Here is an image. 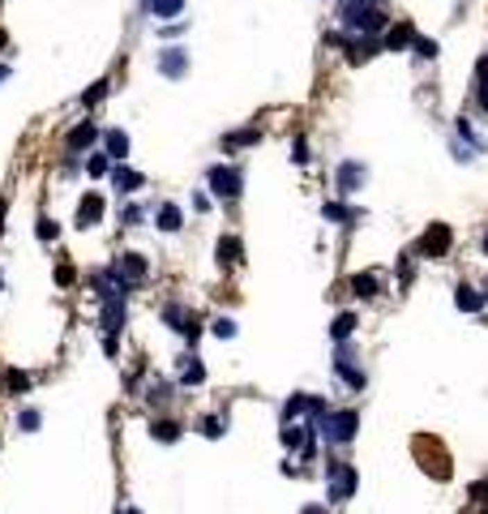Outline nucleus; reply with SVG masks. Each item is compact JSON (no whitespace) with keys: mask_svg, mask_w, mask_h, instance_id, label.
<instances>
[{"mask_svg":"<svg viewBox=\"0 0 488 514\" xmlns=\"http://www.w3.org/2000/svg\"><path fill=\"white\" fill-rule=\"evenodd\" d=\"M343 26L351 35H377V31H390V17L381 13V5H369V0H351V5L343 9Z\"/></svg>","mask_w":488,"mask_h":514,"instance_id":"obj_1","label":"nucleus"},{"mask_svg":"<svg viewBox=\"0 0 488 514\" xmlns=\"http://www.w3.org/2000/svg\"><path fill=\"white\" fill-rule=\"evenodd\" d=\"M411 450H416V459H420V468L432 476V480H450V454H446V446L437 442V437H428V433H420L416 442H411Z\"/></svg>","mask_w":488,"mask_h":514,"instance_id":"obj_2","label":"nucleus"},{"mask_svg":"<svg viewBox=\"0 0 488 514\" xmlns=\"http://www.w3.org/2000/svg\"><path fill=\"white\" fill-rule=\"evenodd\" d=\"M112 283L120 287V291H133L137 283H146V275H150V266H146V257L142 253H116V262H112Z\"/></svg>","mask_w":488,"mask_h":514,"instance_id":"obj_3","label":"nucleus"},{"mask_svg":"<svg viewBox=\"0 0 488 514\" xmlns=\"http://www.w3.org/2000/svg\"><path fill=\"white\" fill-rule=\"evenodd\" d=\"M355 429H360V411L355 407H339V411H330L321 420V437L334 442V446H347L355 437Z\"/></svg>","mask_w":488,"mask_h":514,"instance_id":"obj_4","label":"nucleus"},{"mask_svg":"<svg viewBox=\"0 0 488 514\" xmlns=\"http://www.w3.org/2000/svg\"><path fill=\"white\" fill-rule=\"evenodd\" d=\"M205 180H210V193L219 202H236L240 198V189H244V176L236 167H227V163H214L210 171H205Z\"/></svg>","mask_w":488,"mask_h":514,"instance_id":"obj_5","label":"nucleus"},{"mask_svg":"<svg viewBox=\"0 0 488 514\" xmlns=\"http://www.w3.org/2000/svg\"><path fill=\"white\" fill-rule=\"evenodd\" d=\"M355 468L351 463H343V459H334L330 468H326V488H330V502H347V497H355Z\"/></svg>","mask_w":488,"mask_h":514,"instance_id":"obj_6","label":"nucleus"},{"mask_svg":"<svg viewBox=\"0 0 488 514\" xmlns=\"http://www.w3.org/2000/svg\"><path fill=\"white\" fill-rule=\"evenodd\" d=\"M450 249H454V232H450V223H428L424 236H420V257L441 262V257H450Z\"/></svg>","mask_w":488,"mask_h":514,"instance_id":"obj_7","label":"nucleus"},{"mask_svg":"<svg viewBox=\"0 0 488 514\" xmlns=\"http://www.w3.org/2000/svg\"><path fill=\"white\" fill-rule=\"evenodd\" d=\"M416 22L411 17H398V22H390V31H385V39H381V47L385 52H407V47H416Z\"/></svg>","mask_w":488,"mask_h":514,"instance_id":"obj_8","label":"nucleus"},{"mask_svg":"<svg viewBox=\"0 0 488 514\" xmlns=\"http://www.w3.org/2000/svg\"><path fill=\"white\" fill-rule=\"evenodd\" d=\"M124 296H128V291H112V296L103 300L99 322H103V330H108V334H120V330H124V317H128V305H124Z\"/></svg>","mask_w":488,"mask_h":514,"instance_id":"obj_9","label":"nucleus"},{"mask_svg":"<svg viewBox=\"0 0 488 514\" xmlns=\"http://www.w3.org/2000/svg\"><path fill=\"white\" fill-rule=\"evenodd\" d=\"M364 180H369V171H364V163H355V159L339 163V171H334V189H339L343 198H351L355 189H364Z\"/></svg>","mask_w":488,"mask_h":514,"instance_id":"obj_10","label":"nucleus"},{"mask_svg":"<svg viewBox=\"0 0 488 514\" xmlns=\"http://www.w3.org/2000/svg\"><path fill=\"white\" fill-rule=\"evenodd\" d=\"M103 210H108V202H103V193L99 189H90L82 202H77V228H94L99 219H103Z\"/></svg>","mask_w":488,"mask_h":514,"instance_id":"obj_11","label":"nucleus"},{"mask_svg":"<svg viewBox=\"0 0 488 514\" xmlns=\"http://www.w3.org/2000/svg\"><path fill=\"white\" fill-rule=\"evenodd\" d=\"M99 137H103V133H99L94 120H82L77 129H69V133H65V151H69V155H77V151H86V146H94Z\"/></svg>","mask_w":488,"mask_h":514,"instance_id":"obj_12","label":"nucleus"},{"mask_svg":"<svg viewBox=\"0 0 488 514\" xmlns=\"http://www.w3.org/2000/svg\"><path fill=\"white\" fill-rule=\"evenodd\" d=\"M351 296H360V300H381V291H385V283L369 271V275H351Z\"/></svg>","mask_w":488,"mask_h":514,"instance_id":"obj_13","label":"nucleus"},{"mask_svg":"<svg viewBox=\"0 0 488 514\" xmlns=\"http://www.w3.org/2000/svg\"><path fill=\"white\" fill-rule=\"evenodd\" d=\"M214 253H219V266L227 271V266H240L244 262V244H240V236H219Z\"/></svg>","mask_w":488,"mask_h":514,"instance_id":"obj_14","label":"nucleus"},{"mask_svg":"<svg viewBox=\"0 0 488 514\" xmlns=\"http://www.w3.org/2000/svg\"><path fill=\"white\" fill-rule=\"evenodd\" d=\"M103 155H108L112 163H124L128 159V133L124 129H108L103 133Z\"/></svg>","mask_w":488,"mask_h":514,"instance_id":"obj_15","label":"nucleus"},{"mask_svg":"<svg viewBox=\"0 0 488 514\" xmlns=\"http://www.w3.org/2000/svg\"><path fill=\"white\" fill-rule=\"evenodd\" d=\"M377 52H381V43H377V39H364V35H355V39L347 43V60H351V65H364V60H373Z\"/></svg>","mask_w":488,"mask_h":514,"instance_id":"obj_16","label":"nucleus"},{"mask_svg":"<svg viewBox=\"0 0 488 514\" xmlns=\"http://www.w3.org/2000/svg\"><path fill=\"white\" fill-rule=\"evenodd\" d=\"M185 47H163L159 52V73L163 78H180V73H185Z\"/></svg>","mask_w":488,"mask_h":514,"instance_id":"obj_17","label":"nucleus"},{"mask_svg":"<svg viewBox=\"0 0 488 514\" xmlns=\"http://www.w3.org/2000/svg\"><path fill=\"white\" fill-rule=\"evenodd\" d=\"M154 223H159V232H180L185 228V210H180L176 202H163L159 210H154Z\"/></svg>","mask_w":488,"mask_h":514,"instance_id":"obj_18","label":"nucleus"},{"mask_svg":"<svg viewBox=\"0 0 488 514\" xmlns=\"http://www.w3.org/2000/svg\"><path fill=\"white\" fill-rule=\"evenodd\" d=\"M454 305H458L462 313H480L488 300L480 296V287H471V283H458V287H454Z\"/></svg>","mask_w":488,"mask_h":514,"instance_id":"obj_19","label":"nucleus"},{"mask_svg":"<svg viewBox=\"0 0 488 514\" xmlns=\"http://www.w3.org/2000/svg\"><path fill=\"white\" fill-rule=\"evenodd\" d=\"M334 369H339V377H343L351 390H364V382H369V377H364V369H355V364H351V356H347V352H339Z\"/></svg>","mask_w":488,"mask_h":514,"instance_id":"obj_20","label":"nucleus"},{"mask_svg":"<svg viewBox=\"0 0 488 514\" xmlns=\"http://www.w3.org/2000/svg\"><path fill=\"white\" fill-rule=\"evenodd\" d=\"M355 326H360L355 313H339V317L330 322V339H334V343H347V339L355 334Z\"/></svg>","mask_w":488,"mask_h":514,"instance_id":"obj_21","label":"nucleus"},{"mask_svg":"<svg viewBox=\"0 0 488 514\" xmlns=\"http://www.w3.org/2000/svg\"><path fill=\"white\" fill-rule=\"evenodd\" d=\"M112 185L120 189V198H128V193L142 189V176H137V171H128V167H112Z\"/></svg>","mask_w":488,"mask_h":514,"instance_id":"obj_22","label":"nucleus"},{"mask_svg":"<svg viewBox=\"0 0 488 514\" xmlns=\"http://www.w3.org/2000/svg\"><path fill=\"white\" fill-rule=\"evenodd\" d=\"M150 437H154V442H180V425L167 420V416H163V420L154 416V420H150Z\"/></svg>","mask_w":488,"mask_h":514,"instance_id":"obj_23","label":"nucleus"},{"mask_svg":"<svg viewBox=\"0 0 488 514\" xmlns=\"http://www.w3.org/2000/svg\"><path fill=\"white\" fill-rule=\"evenodd\" d=\"M257 142H262V129H240V133L223 137V151H244V146H257Z\"/></svg>","mask_w":488,"mask_h":514,"instance_id":"obj_24","label":"nucleus"},{"mask_svg":"<svg viewBox=\"0 0 488 514\" xmlns=\"http://www.w3.org/2000/svg\"><path fill=\"white\" fill-rule=\"evenodd\" d=\"M330 223H339V228H351L355 223V210H347V206H339V202H326V210H321Z\"/></svg>","mask_w":488,"mask_h":514,"instance_id":"obj_25","label":"nucleus"},{"mask_svg":"<svg viewBox=\"0 0 488 514\" xmlns=\"http://www.w3.org/2000/svg\"><path fill=\"white\" fill-rule=\"evenodd\" d=\"M26 390H31V373L9 369V373H5V395H26Z\"/></svg>","mask_w":488,"mask_h":514,"instance_id":"obj_26","label":"nucleus"},{"mask_svg":"<svg viewBox=\"0 0 488 514\" xmlns=\"http://www.w3.org/2000/svg\"><path fill=\"white\" fill-rule=\"evenodd\" d=\"M180 9H185V0H150V13L167 22V17H180Z\"/></svg>","mask_w":488,"mask_h":514,"instance_id":"obj_27","label":"nucleus"},{"mask_svg":"<svg viewBox=\"0 0 488 514\" xmlns=\"http://www.w3.org/2000/svg\"><path fill=\"white\" fill-rule=\"evenodd\" d=\"M180 377H185V386H201V382H205V364H201L197 356H189V360H185V373H180Z\"/></svg>","mask_w":488,"mask_h":514,"instance_id":"obj_28","label":"nucleus"},{"mask_svg":"<svg viewBox=\"0 0 488 514\" xmlns=\"http://www.w3.org/2000/svg\"><path fill=\"white\" fill-rule=\"evenodd\" d=\"M108 171H112V159L103 155V151H94V155L86 159V176H108Z\"/></svg>","mask_w":488,"mask_h":514,"instance_id":"obj_29","label":"nucleus"},{"mask_svg":"<svg viewBox=\"0 0 488 514\" xmlns=\"http://www.w3.org/2000/svg\"><path fill=\"white\" fill-rule=\"evenodd\" d=\"M35 236H39L43 244H51V240H56V236H60V228H56V219H51V214H39V228H35Z\"/></svg>","mask_w":488,"mask_h":514,"instance_id":"obj_30","label":"nucleus"},{"mask_svg":"<svg viewBox=\"0 0 488 514\" xmlns=\"http://www.w3.org/2000/svg\"><path fill=\"white\" fill-rule=\"evenodd\" d=\"M39 425H43V416H39L35 407H22V411H17V429H22V433H35Z\"/></svg>","mask_w":488,"mask_h":514,"instance_id":"obj_31","label":"nucleus"},{"mask_svg":"<svg viewBox=\"0 0 488 514\" xmlns=\"http://www.w3.org/2000/svg\"><path fill=\"white\" fill-rule=\"evenodd\" d=\"M108 86H112V82H108V78H99V82H94V86H90V90H82V103H86V108H94V103H99V99H103V94H108Z\"/></svg>","mask_w":488,"mask_h":514,"instance_id":"obj_32","label":"nucleus"},{"mask_svg":"<svg viewBox=\"0 0 488 514\" xmlns=\"http://www.w3.org/2000/svg\"><path fill=\"white\" fill-rule=\"evenodd\" d=\"M210 330H214L219 339H236V322H231V317H214Z\"/></svg>","mask_w":488,"mask_h":514,"instance_id":"obj_33","label":"nucleus"},{"mask_svg":"<svg viewBox=\"0 0 488 514\" xmlns=\"http://www.w3.org/2000/svg\"><path fill=\"white\" fill-rule=\"evenodd\" d=\"M205 437H223V420H219V416H201V425H197Z\"/></svg>","mask_w":488,"mask_h":514,"instance_id":"obj_34","label":"nucleus"},{"mask_svg":"<svg viewBox=\"0 0 488 514\" xmlns=\"http://www.w3.org/2000/svg\"><path fill=\"white\" fill-rule=\"evenodd\" d=\"M411 52H416L420 60H432V56H437V39H416V47H411Z\"/></svg>","mask_w":488,"mask_h":514,"instance_id":"obj_35","label":"nucleus"},{"mask_svg":"<svg viewBox=\"0 0 488 514\" xmlns=\"http://www.w3.org/2000/svg\"><path fill=\"white\" fill-rule=\"evenodd\" d=\"M120 223H124V228H137V223H142V206H124V210H120Z\"/></svg>","mask_w":488,"mask_h":514,"instance_id":"obj_36","label":"nucleus"},{"mask_svg":"<svg viewBox=\"0 0 488 514\" xmlns=\"http://www.w3.org/2000/svg\"><path fill=\"white\" fill-rule=\"evenodd\" d=\"M73 279H77V271H73L69 262H60V266H56V283H60V287H73Z\"/></svg>","mask_w":488,"mask_h":514,"instance_id":"obj_37","label":"nucleus"},{"mask_svg":"<svg viewBox=\"0 0 488 514\" xmlns=\"http://www.w3.org/2000/svg\"><path fill=\"white\" fill-rule=\"evenodd\" d=\"M292 159H296V163H308V159H313V155H308V142H304V137L292 142Z\"/></svg>","mask_w":488,"mask_h":514,"instance_id":"obj_38","label":"nucleus"},{"mask_svg":"<svg viewBox=\"0 0 488 514\" xmlns=\"http://www.w3.org/2000/svg\"><path fill=\"white\" fill-rule=\"evenodd\" d=\"M150 399H154V403H167V399H171V382H159V386H150Z\"/></svg>","mask_w":488,"mask_h":514,"instance_id":"obj_39","label":"nucleus"},{"mask_svg":"<svg viewBox=\"0 0 488 514\" xmlns=\"http://www.w3.org/2000/svg\"><path fill=\"white\" fill-rule=\"evenodd\" d=\"M476 86H488V56L476 65Z\"/></svg>","mask_w":488,"mask_h":514,"instance_id":"obj_40","label":"nucleus"},{"mask_svg":"<svg viewBox=\"0 0 488 514\" xmlns=\"http://www.w3.org/2000/svg\"><path fill=\"white\" fill-rule=\"evenodd\" d=\"M471 497H476V502H488V480H480V484H471Z\"/></svg>","mask_w":488,"mask_h":514,"instance_id":"obj_41","label":"nucleus"},{"mask_svg":"<svg viewBox=\"0 0 488 514\" xmlns=\"http://www.w3.org/2000/svg\"><path fill=\"white\" fill-rule=\"evenodd\" d=\"M5 210H9V202L0 198V232H5Z\"/></svg>","mask_w":488,"mask_h":514,"instance_id":"obj_42","label":"nucleus"},{"mask_svg":"<svg viewBox=\"0 0 488 514\" xmlns=\"http://www.w3.org/2000/svg\"><path fill=\"white\" fill-rule=\"evenodd\" d=\"M304 514H326V506H308V510H304Z\"/></svg>","mask_w":488,"mask_h":514,"instance_id":"obj_43","label":"nucleus"},{"mask_svg":"<svg viewBox=\"0 0 488 514\" xmlns=\"http://www.w3.org/2000/svg\"><path fill=\"white\" fill-rule=\"evenodd\" d=\"M5 47H9V35H5V31H0V52H5Z\"/></svg>","mask_w":488,"mask_h":514,"instance_id":"obj_44","label":"nucleus"},{"mask_svg":"<svg viewBox=\"0 0 488 514\" xmlns=\"http://www.w3.org/2000/svg\"><path fill=\"white\" fill-rule=\"evenodd\" d=\"M9 78V65H0V82H5Z\"/></svg>","mask_w":488,"mask_h":514,"instance_id":"obj_45","label":"nucleus"},{"mask_svg":"<svg viewBox=\"0 0 488 514\" xmlns=\"http://www.w3.org/2000/svg\"><path fill=\"white\" fill-rule=\"evenodd\" d=\"M484 257H488V236H484Z\"/></svg>","mask_w":488,"mask_h":514,"instance_id":"obj_46","label":"nucleus"},{"mask_svg":"<svg viewBox=\"0 0 488 514\" xmlns=\"http://www.w3.org/2000/svg\"><path fill=\"white\" fill-rule=\"evenodd\" d=\"M369 5H385V0H369Z\"/></svg>","mask_w":488,"mask_h":514,"instance_id":"obj_47","label":"nucleus"},{"mask_svg":"<svg viewBox=\"0 0 488 514\" xmlns=\"http://www.w3.org/2000/svg\"><path fill=\"white\" fill-rule=\"evenodd\" d=\"M484 300H488V283H484Z\"/></svg>","mask_w":488,"mask_h":514,"instance_id":"obj_48","label":"nucleus"},{"mask_svg":"<svg viewBox=\"0 0 488 514\" xmlns=\"http://www.w3.org/2000/svg\"><path fill=\"white\" fill-rule=\"evenodd\" d=\"M0 390H5V377H0Z\"/></svg>","mask_w":488,"mask_h":514,"instance_id":"obj_49","label":"nucleus"}]
</instances>
